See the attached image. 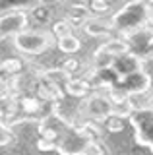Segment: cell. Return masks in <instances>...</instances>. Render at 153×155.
<instances>
[{"mask_svg": "<svg viewBox=\"0 0 153 155\" xmlns=\"http://www.w3.org/2000/svg\"><path fill=\"white\" fill-rule=\"evenodd\" d=\"M149 16H151V4L142 2V0H134V2L124 4V6L111 18L112 29L120 33L122 39H126L128 35H132V33L147 27Z\"/></svg>", "mask_w": 153, "mask_h": 155, "instance_id": "6da1fadb", "label": "cell"}, {"mask_svg": "<svg viewBox=\"0 0 153 155\" xmlns=\"http://www.w3.org/2000/svg\"><path fill=\"white\" fill-rule=\"evenodd\" d=\"M54 35L50 31H39V29H25L23 33L14 37V47L23 54H41L47 48L52 47Z\"/></svg>", "mask_w": 153, "mask_h": 155, "instance_id": "7a4b0ae2", "label": "cell"}, {"mask_svg": "<svg viewBox=\"0 0 153 155\" xmlns=\"http://www.w3.org/2000/svg\"><path fill=\"white\" fill-rule=\"evenodd\" d=\"M91 142H95V140L83 128H70V130H64L56 138L54 143L60 155H83Z\"/></svg>", "mask_w": 153, "mask_h": 155, "instance_id": "3957f363", "label": "cell"}, {"mask_svg": "<svg viewBox=\"0 0 153 155\" xmlns=\"http://www.w3.org/2000/svg\"><path fill=\"white\" fill-rule=\"evenodd\" d=\"M128 120H130V124L134 128L136 142L140 145L149 147L153 153V110H149V109L134 110Z\"/></svg>", "mask_w": 153, "mask_h": 155, "instance_id": "277c9868", "label": "cell"}, {"mask_svg": "<svg viewBox=\"0 0 153 155\" xmlns=\"http://www.w3.org/2000/svg\"><path fill=\"white\" fill-rule=\"evenodd\" d=\"M27 27V14L21 8H14L0 14V41L6 37H16L25 31Z\"/></svg>", "mask_w": 153, "mask_h": 155, "instance_id": "5b68a950", "label": "cell"}, {"mask_svg": "<svg viewBox=\"0 0 153 155\" xmlns=\"http://www.w3.org/2000/svg\"><path fill=\"white\" fill-rule=\"evenodd\" d=\"M82 110L91 120H109L114 114V105L109 95L93 93L85 99V103L82 105Z\"/></svg>", "mask_w": 153, "mask_h": 155, "instance_id": "8992f818", "label": "cell"}, {"mask_svg": "<svg viewBox=\"0 0 153 155\" xmlns=\"http://www.w3.org/2000/svg\"><path fill=\"white\" fill-rule=\"evenodd\" d=\"M126 43L130 47V52L136 56H149L151 48H153V29L143 27L140 31L132 33L126 37Z\"/></svg>", "mask_w": 153, "mask_h": 155, "instance_id": "52a82bcc", "label": "cell"}, {"mask_svg": "<svg viewBox=\"0 0 153 155\" xmlns=\"http://www.w3.org/2000/svg\"><path fill=\"white\" fill-rule=\"evenodd\" d=\"M112 70L116 72V74L120 76V78L130 76V74H134V72L143 70V66H142V58H140V56H136V54H132V52H126V54L114 58V62H112Z\"/></svg>", "mask_w": 153, "mask_h": 155, "instance_id": "ba28073f", "label": "cell"}, {"mask_svg": "<svg viewBox=\"0 0 153 155\" xmlns=\"http://www.w3.org/2000/svg\"><path fill=\"white\" fill-rule=\"evenodd\" d=\"M83 29L87 35L91 37H101V35H109L112 29V21L111 19H105V18H99V16H91L87 21L83 23Z\"/></svg>", "mask_w": 153, "mask_h": 155, "instance_id": "9c48e42d", "label": "cell"}, {"mask_svg": "<svg viewBox=\"0 0 153 155\" xmlns=\"http://www.w3.org/2000/svg\"><path fill=\"white\" fill-rule=\"evenodd\" d=\"M101 47L111 56H114V58H118V56L126 54V52H130V47H128L126 39H109V41L105 43V45H101Z\"/></svg>", "mask_w": 153, "mask_h": 155, "instance_id": "30bf717a", "label": "cell"}, {"mask_svg": "<svg viewBox=\"0 0 153 155\" xmlns=\"http://www.w3.org/2000/svg\"><path fill=\"white\" fill-rule=\"evenodd\" d=\"M89 81L87 80H82V78H72V80L66 84V91L74 97H83L89 93Z\"/></svg>", "mask_w": 153, "mask_h": 155, "instance_id": "8fae6325", "label": "cell"}, {"mask_svg": "<svg viewBox=\"0 0 153 155\" xmlns=\"http://www.w3.org/2000/svg\"><path fill=\"white\" fill-rule=\"evenodd\" d=\"M56 45H58V48L62 52H68V54H72V52H78L80 47H82V41H80L76 35H68V37H62L56 41Z\"/></svg>", "mask_w": 153, "mask_h": 155, "instance_id": "7c38bea8", "label": "cell"}, {"mask_svg": "<svg viewBox=\"0 0 153 155\" xmlns=\"http://www.w3.org/2000/svg\"><path fill=\"white\" fill-rule=\"evenodd\" d=\"M14 113H16V99L12 95H6L4 99H0V116L10 118Z\"/></svg>", "mask_w": 153, "mask_h": 155, "instance_id": "4fadbf2b", "label": "cell"}, {"mask_svg": "<svg viewBox=\"0 0 153 155\" xmlns=\"http://www.w3.org/2000/svg\"><path fill=\"white\" fill-rule=\"evenodd\" d=\"M45 78L49 81H52V84H58V81H68L72 80V76L68 74V72L64 70V68H56V70H47L45 72Z\"/></svg>", "mask_w": 153, "mask_h": 155, "instance_id": "5bb4252c", "label": "cell"}, {"mask_svg": "<svg viewBox=\"0 0 153 155\" xmlns=\"http://www.w3.org/2000/svg\"><path fill=\"white\" fill-rule=\"evenodd\" d=\"M72 29H74V25H72L68 19H60V21H56L54 27H52V35H56L58 39L68 37V35H74V33H72Z\"/></svg>", "mask_w": 153, "mask_h": 155, "instance_id": "9a60e30c", "label": "cell"}, {"mask_svg": "<svg viewBox=\"0 0 153 155\" xmlns=\"http://www.w3.org/2000/svg\"><path fill=\"white\" fill-rule=\"evenodd\" d=\"M14 142V132L10 130V126L0 118V145H8Z\"/></svg>", "mask_w": 153, "mask_h": 155, "instance_id": "2e32d148", "label": "cell"}, {"mask_svg": "<svg viewBox=\"0 0 153 155\" xmlns=\"http://www.w3.org/2000/svg\"><path fill=\"white\" fill-rule=\"evenodd\" d=\"M0 68H2L4 72H8V74H14V72H18L21 68V62L16 60V58H10V60H4L2 64H0Z\"/></svg>", "mask_w": 153, "mask_h": 155, "instance_id": "e0dca14e", "label": "cell"}, {"mask_svg": "<svg viewBox=\"0 0 153 155\" xmlns=\"http://www.w3.org/2000/svg\"><path fill=\"white\" fill-rule=\"evenodd\" d=\"M83 155H105V149L97 142H91V143L87 145V149H85Z\"/></svg>", "mask_w": 153, "mask_h": 155, "instance_id": "ac0fdd59", "label": "cell"}, {"mask_svg": "<svg viewBox=\"0 0 153 155\" xmlns=\"http://www.w3.org/2000/svg\"><path fill=\"white\" fill-rule=\"evenodd\" d=\"M109 122H111V126H109V130H112V132H114V130H122V118H120V116H111V118H109Z\"/></svg>", "mask_w": 153, "mask_h": 155, "instance_id": "d6986e66", "label": "cell"}, {"mask_svg": "<svg viewBox=\"0 0 153 155\" xmlns=\"http://www.w3.org/2000/svg\"><path fill=\"white\" fill-rule=\"evenodd\" d=\"M111 8L107 2H91V6H89V10H91V14L93 12H107V10Z\"/></svg>", "mask_w": 153, "mask_h": 155, "instance_id": "ffe728a7", "label": "cell"}, {"mask_svg": "<svg viewBox=\"0 0 153 155\" xmlns=\"http://www.w3.org/2000/svg\"><path fill=\"white\" fill-rule=\"evenodd\" d=\"M6 95H10V85H8L6 80L0 78V99H4Z\"/></svg>", "mask_w": 153, "mask_h": 155, "instance_id": "44dd1931", "label": "cell"}, {"mask_svg": "<svg viewBox=\"0 0 153 155\" xmlns=\"http://www.w3.org/2000/svg\"><path fill=\"white\" fill-rule=\"evenodd\" d=\"M74 68H78V60H66V64H64V70L68 72V74H70L72 70H74Z\"/></svg>", "mask_w": 153, "mask_h": 155, "instance_id": "7402d4cb", "label": "cell"}, {"mask_svg": "<svg viewBox=\"0 0 153 155\" xmlns=\"http://www.w3.org/2000/svg\"><path fill=\"white\" fill-rule=\"evenodd\" d=\"M147 109H149V110H153V93L149 95V103H147Z\"/></svg>", "mask_w": 153, "mask_h": 155, "instance_id": "603a6c76", "label": "cell"}, {"mask_svg": "<svg viewBox=\"0 0 153 155\" xmlns=\"http://www.w3.org/2000/svg\"><path fill=\"white\" fill-rule=\"evenodd\" d=\"M147 27L153 29V12H151V16H149V21H147Z\"/></svg>", "mask_w": 153, "mask_h": 155, "instance_id": "cb8c5ba5", "label": "cell"}]
</instances>
